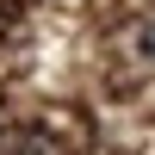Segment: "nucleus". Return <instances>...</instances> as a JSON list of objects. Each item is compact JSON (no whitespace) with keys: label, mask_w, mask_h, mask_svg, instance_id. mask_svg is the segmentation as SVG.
Returning <instances> with one entry per match:
<instances>
[{"label":"nucleus","mask_w":155,"mask_h":155,"mask_svg":"<svg viewBox=\"0 0 155 155\" xmlns=\"http://www.w3.org/2000/svg\"><path fill=\"white\" fill-rule=\"evenodd\" d=\"M137 50H143V56L155 62V19H143V31H137Z\"/></svg>","instance_id":"1"}]
</instances>
